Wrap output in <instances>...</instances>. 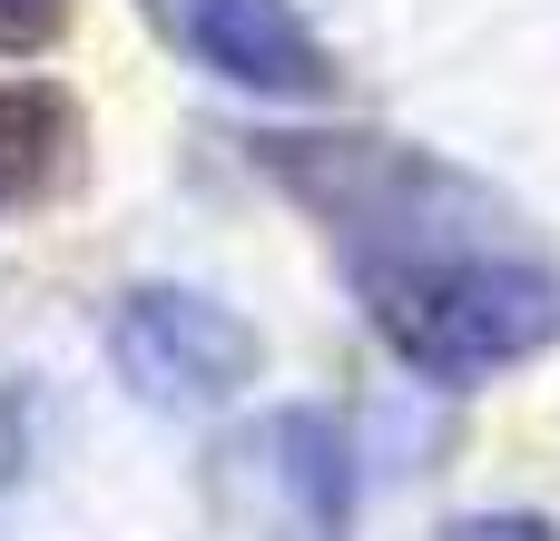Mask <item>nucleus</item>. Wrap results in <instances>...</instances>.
<instances>
[{"instance_id":"9","label":"nucleus","mask_w":560,"mask_h":541,"mask_svg":"<svg viewBox=\"0 0 560 541\" xmlns=\"http://www.w3.org/2000/svg\"><path fill=\"white\" fill-rule=\"evenodd\" d=\"M443 541H560L551 513H463Z\"/></svg>"},{"instance_id":"7","label":"nucleus","mask_w":560,"mask_h":541,"mask_svg":"<svg viewBox=\"0 0 560 541\" xmlns=\"http://www.w3.org/2000/svg\"><path fill=\"white\" fill-rule=\"evenodd\" d=\"M69 10L79 0H0V59H39L69 39Z\"/></svg>"},{"instance_id":"8","label":"nucleus","mask_w":560,"mask_h":541,"mask_svg":"<svg viewBox=\"0 0 560 541\" xmlns=\"http://www.w3.org/2000/svg\"><path fill=\"white\" fill-rule=\"evenodd\" d=\"M30 473V384H0V513Z\"/></svg>"},{"instance_id":"4","label":"nucleus","mask_w":560,"mask_h":541,"mask_svg":"<svg viewBox=\"0 0 560 541\" xmlns=\"http://www.w3.org/2000/svg\"><path fill=\"white\" fill-rule=\"evenodd\" d=\"M108 365L158 414H207L256 384V325L197 286H128L108 306Z\"/></svg>"},{"instance_id":"3","label":"nucleus","mask_w":560,"mask_h":541,"mask_svg":"<svg viewBox=\"0 0 560 541\" xmlns=\"http://www.w3.org/2000/svg\"><path fill=\"white\" fill-rule=\"evenodd\" d=\"M217 503L246 541H345L354 532V444L325 404H276L217 453Z\"/></svg>"},{"instance_id":"5","label":"nucleus","mask_w":560,"mask_h":541,"mask_svg":"<svg viewBox=\"0 0 560 541\" xmlns=\"http://www.w3.org/2000/svg\"><path fill=\"white\" fill-rule=\"evenodd\" d=\"M148 20L226 89H256V99H325L335 89V49L315 39V20L295 0H148Z\"/></svg>"},{"instance_id":"6","label":"nucleus","mask_w":560,"mask_h":541,"mask_svg":"<svg viewBox=\"0 0 560 541\" xmlns=\"http://www.w3.org/2000/svg\"><path fill=\"white\" fill-rule=\"evenodd\" d=\"M89 118L59 79H0V217H30L79 187Z\"/></svg>"},{"instance_id":"1","label":"nucleus","mask_w":560,"mask_h":541,"mask_svg":"<svg viewBox=\"0 0 560 541\" xmlns=\"http://www.w3.org/2000/svg\"><path fill=\"white\" fill-rule=\"evenodd\" d=\"M246 158L335 237V266L354 276V296L423 276L443 256H472V246H522V207L502 187L384 128H266L246 138Z\"/></svg>"},{"instance_id":"2","label":"nucleus","mask_w":560,"mask_h":541,"mask_svg":"<svg viewBox=\"0 0 560 541\" xmlns=\"http://www.w3.org/2000/svg\"><path fill=\"white\" fill-rule=\"evenodd\" d=\"M364 315L423 384H492V375L560 345V266L532 237L472 246V256H443L423 276L364 286Z\"/></svg>"}]
</instances>
